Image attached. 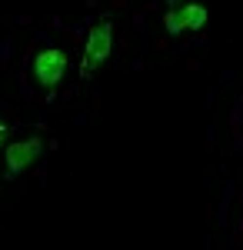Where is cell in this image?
<instances>
[{
    "label": "cell",
    "mask_w": 243,
    "mask_h": 250,
    "mask_svg": "<svg viewBox=\"0 0 243 250\" xmlns=\"http://www.w3.org/2000/svg\"><path fill=\"white\" fill-rule=\"evenodd\" d=\"M7 134H10V127H7V124H3V120H0V147H3V144H7Z\"/></svg>",
    "instance_id": "5"
},
{
    "label": "cell",
    "mask_w": 243,
    "mask_h": 250,
    "mask_svg": "<svg viewBox=\"0 0 243 250\" xmlns=\"http://www.w3.org/2000/svg\"><path fill=\"white\" fill-rule=\"evenodd\" d=\"M167 3H170V7H177V3H180V0H167Z\"/></svg>",
    "instance_id": "6"
},
{
    "label": "cell",
    "mask_w": 243,
    "mask_h": 250,
    "mask_svg": "<svg viewBox=\"0 0 243 250\" xmlns=\"http://www.w3.org/2000/svg\"><path fill=\"white\" fill-rule=\"evenodd\" d=\"M113 54V23L110 20H97L87 34V43H83V57H80V77L90 80L110 60Z\"/></svg>",
    "instance_id": "1"
},
{
    "label": "cell",
    "mask_w": 243,
    "mask_h": 250,
    "mask_svg": "<svg viewBox=\"0 0 243 250\" xmlns=\"http://www.w3.org/2000/svg\"><path fill=\"white\" fill-rule=\"evenodd\" d=\"M206 23V7L200 3H177L170 7L167 17H163V27L170 34H183V30H203Z\"/></svg>",
    "instance_id": "4"
},
{
    "label": "cell",
    "mask_w": 243,
    "mask_h": 250,
    "mask_svg": "<svg viewBox=\"0 0 243 250\" xmlns=\"http://www.w3.org/2000/svg\"><path fill=\"white\" fill-rule=\"evenodd\" d=\"M30 70H34V80L43 90H54L57 83L63 80V74H67V54L57 50V47H43V50H37Z\"/></svg>",
    "instance_id": "2"
},
{
    "label": "cell",
    "mask_w": 243,
    "mask_h": 250,
    "mask_svg": "<svg viewBox=\"0 0 243 250\" xmlns=\"http://www.w3.org/2000/svg\"><path fill=\"white\" fill-rule=\"evenodd\" d=\"M43 154V140L40 137H23V140H10L3 147V164H7V173H20L27 167H34Z\"/></svg>",
    "instance_id": "3"
}]
</instances>
